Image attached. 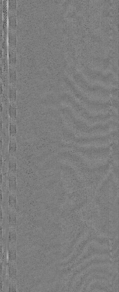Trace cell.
I'll return each mask as SVG.
<instances>
[{
    "label": "cell",
    "mask_w": 119,
    "mask_h": 292,
    "mask_svg": "<svg viewBox=\"0 0 119 292\" xmlns=\"http://www.w3.org/2000/svg\"><path fill=\"white\" fill-rule=\"evenodd\" d=\"M8 184L10 193L15 194L16 188V182L14 176H12L9 177Z\"/></svg>",
    "instance_id": "cell-1"
},
{
    "label": "cell",
    "mask_w": 119,
    "mask_h": 292,
    "mask_svg": "<svg viewBox=\"0 0 119 292\" xmlns=\"http://www.w3.org/2000/svg\"><path fill=\"white\" fill-rule=\"evenodd\" d=\"M16 205V197L15 194L10 193L8 198L9 208L15 210Z\"/></svg>",
    "instance_id": "cell-2"
}]
</instances>
